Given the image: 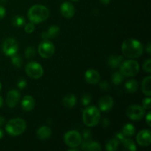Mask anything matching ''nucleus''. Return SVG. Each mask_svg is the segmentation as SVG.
Instances as JSON below:
<instances>
[{
    "mask_svg": "<svg viewBox=\"0 0 151 151\" xmlns=\"http://www.w3.org/2000/svg\"><path fill=\"white\" fill-rule=\"evenodd\" d=\"M150 83H151V78L150 76H147L143 79L142 82V91L143 94L147 95V97H150L151 94L150 90Z\"/></svg>",
    "mask_w": 151,
    "mask_h": 151,
    "instance_id": "obj_22",
    "label": "nucleus"
},
{
    "mask_svg": "<svg viewBox=\"0 0 151 151\" xmlns=\"http://www.w3.org/2000/svg\"><path fill=\"white\" fill-rule=\"evenodd\" d=\"M72 1H78V0H72Z\"/></svg>",
    "mask_w": 151,
    "mask_h": 151,
    "instance_id": "obj_48",
    "label": "nucleus"
},
{
    "mask_svg": "<svg viewBox=\"0 0 151 151\" xmlns=\"http://www.w3.org/2000/svg\"><path fill=\"white\" fill-rule=\"evenodd\" d=\"M123 61V57L122 55H111L108 59L109 65L112 69H116L119 67Z\"/></svg>",
    "mask_w": 151,
    "mask_h": 151,
    "instance_id": "obj_20",
    "label": "nucleus"
},
{
    "mask_svg": "<svg viewBox=\"0 0 151 151\" xmlns=\"http://www.w3.org/2000/svg\"><path fill=\"white\" fill-rule=\"evenodd\" d=\"M60 33V28L56 25H52L50 27L47 32H44L42 33L43 39H52L56 38Z\"/></svg>",
    "mask_w": 151,
    "mask_h": 151,
    "instance_id": "obj_18",
    "label": "nucleus"
},
{
    "mask_svg": "<svg viewBox=\"0 0 151 151\" xmlns=\"http://www.w3.org/2000/svg\"><path fill=\"white\" fill-rule=\"evenodd\" d=\"M150 117H151V114H150V112H148V113H147V116H146V117H145L146 122H147V124L148 125V126H150V125H151Z\"/></svg>",
    "mask_w": 151,
    "mask_h": 151,
    "instance_id": "obj_40",
    "label": "nucleus"
},
{
    "mask_svg": "<svg viewBox=\"0 0 151 151\" xmlns=\"http://www.w3.org/2000/svg\"><path fill=\"white\" fill-rule=\"evenodd\" d=\"M124 78L125 77L122 75L120 72H116L112 75L111 76V81L114 85H120L124 81Z\"/></svg>",
    "mask_w": 151,
    "mask_h": 151,
    "instance_id": "obj_27",
    "label": "nucleus"
},
{
    "mask_svg": "<svg viewBox=\"0 0 151 151\" xmlns=\"http://www.w3.org/2000/svg\"><path fill=\"white\" fill-rule=\"evenodd\" d=\"M123 147L125 149L131 151H136L137 150V146H136L135 142L131 139H124L122 142Z\"/></svg>",
    "mask_w": 151,
    "mask_h": 151,
    "instance_id": "obj_26",
    "label": "nucleus"
},
{
    "mask_svg": "<svg viewBox=\"0 0 151 151\" xmlns=\"http://www.w3.org/2000/svg\"><path fill=\"white\" fill-rule=\"evenodd\" d=\"M4 123H5V119L3 116H0V126L4 125Z\"/></svg>",
    "mask_w": 151,
    "mask_h": 151,
    "instance_id": "obj_42",
    "label": "nucleus"
},
{
    "mask_svg": "<svg viewBox=\"0 0 151 151\" xmlns=\"http://www.w3.org/2000/svg\"><path fill=\"white\" fill-rule=\"evenodd\" d=\"M52 130L47 126H41L38 129L36 136L40 140H46L51 137Z\"/></svg>",
    "mask_w": 151,
    "mask_h": 151,
    "instance_id": "obj_19",
    "label": "nucleus"
},
{
    "mask_svg": "<svg viewBox=\"0 0 151 151\" xmlns=\"http://www.w3.org/2000/svg\"><path fill=\"white\" fill-rule=\"evenodd\" d=\"M110 1H111V0H100V1H101L102 4H106V5L109 4V2H110Z\"/></svg>",
    "mask_w": 151,
    "mask_h": 151,
    "instance_id": "obj_43",
    "label": "nucleus"
},
{
    "mask_svg": "<svg viewBox=\"0 0 151 151\" xmlns=\"http://www.w3.org/2000/svg\"><path fill=\"white\" fill-rule=\"evenodd\" d=\"M91 96L89 94H84L81 97V103L83 106H87L91 103Z\"/></svg>",
    "mask_w": 151,
    "mask_h": 151,
    "instance_id": "obj_31",
    "label": "nucleus"
},
{
    "mask_svg": "<svg viewBox=\"0 0 151 151\" xmlns=\"http://www.w3.org/2000/svg\"><path fill=\"white\" fill-rule=\"evenodd\" d=\"M25 72L27 75L33 79L41 78L44 74V69L41 64L35 61H31L25 66Z\"/></svg>",
    "mask_w": 151,
    "mask_h": 151,
    "instance_id": "obj_8",
    "label": "nucleus"
},
{
    "mask_svg": "<svg viewBox=\"0 0 151 151\" xmlns=\"http://www.w3.org/2000/svg\"><path fill=\"white\" fill-rule=\"evenodd\" d=\"M27 128L26 122L21 118H14L7 122L5 125V131L13 137H16L23 134Z\"/></svg>",
    "mask_w": 151,
    "mask_h": 151,
    "instance_id": "obj_4",
    "label": "nucleus"
},
{
    "mask_svg": "<svg viewBox=\"0 0 151 151\" xmlns=\"http://www.w3.org/2000/svg\"><path fill=\"white\" fill-rule=\"evenodd\" d=\"M99 109L102 111L107 112L111 110L114 106V100L110 96H104L101 97L98 103Z\"/></svg>",
    "mask_w": 151,
    "mask_h": 151,
    "instance_id": "obj_13",
    "label": "nucleus"
},
{
    "mask_svg": "<svg viewBox=\"0 0 151 151\" xmlns=\"http://www.w3.org/2000/svg\"><path fill=\"white\" fill-rule=\"evenodd\" d=\"M122 52L123 55L129 58H137L143 52V46L141 42L134 38H128L122 44Z\"/></svg>",
    "mask_w": 151,
    "mask_h": 151,
    "instance_id": "obj_1",
    "label": "nucleus"
},
{
    "mask_svg": "<svg viewBox=\"0 0 151 151\" xmlns=\"http://www.w3.org/2000/svg\"><path fill=\"white\" fill-rule=\"evenodd\" d=\"M125 137L123 135V134H122V133H120V132L116 133V135H115V139H117L119 142H122V140L125 139Z\"/></svg>",
    "mask_w": 151,
    "mask_h": 151,
    "instance_id": "obj_37",
    "label": "nucleus"
},
{
    "mask_svg": "<svg viewBox=\"0 0 151 151\" xmlns=\"http://www.w3.org/2000/svg\"><path fill=\"white\" fill-rule=\"evenodd\" d=\"M2 105H3V99L1 96H0V108L2 107Z\"/></svg>",
    "mask_w": 151,
    "mask_h": 151,
    "instance_id": "obj_46",
    "label": "nucleus"
},
{
    "mask_svg": "<svg viewBox=\"0 0 151 151\" xmlns=\"http://www.w3.org/2000/svg\"><path fill=\"white\" fill-rule=\"evenodd\" d=\"M137 143L141 147H147L151 142V133L149 130H142L137 136Z\"/></svg>",
    "mask_w": 151,
    "mask_h": 151,
    "instance_id": "obj_11",
    "label": "nucleus"
},
{
    "mask_svg": "<svg viewBox=\"0 0 151 151\" xmlns=\"http://www.w3.org/2000/svg\"><path fill=\"white\" fill-rule=\"evenodd\" d=\"M100 87L103 91H107L109 89V85L106 81H103L100 83Z\"/></svg>",
    "mask_w": 151,
    "mask_h": 151,
    "instance_id": "obj_36",
    "label": "nucleus"
},
{
    "mask_svg": "<svg viewBox=\"0 0 151 151\" xmlns=\"http://www.w3.org/2000/svg\"><path fill=\"white\" fill-rule=\"evenodd\" d=\"M150 101H151V99L150 97H146V98H145L144 100H142V107L144 108L145 109H147V110L150 109L151 108Z\"/></svg>",
    "mask_w": 151,
    "mask_h": 151,
    "instance_id": "obj_32",
    "label": "nucleus"
},
{
    "mask_svg": "<svg viewBox=\"0 0 151 151\" xmlns=\"http://www.w3.org/2000/svg\"><path fill=\"white\" fill-rule=\"evenodd\" d=\"M50 15V11L48 8L42 4H35L32 6L28 10L27 16L29 20L32 24L42 23Z\"/></svg>",
    "mask_w": 151,
    "mask_h": 151,
    "instance_id": "obj_2",
    "label": "nucleus"
},
{
    "mask_svg": "<svg viewBox=\"0 0 151 151\" xmlns=\"http://www.w3.org/2000/svg\"><path fill=\"white\" fill-rule=\"evenodd\" d=\"M35 30V27H34V24L32 23H28L25 25L24 27V31L27 33H32L33 31Z\"/></svg>",
    "mask_w": 151,
    "mask_h": 151,
    "instance_id": "obj_34",
    "label": "nucleus"
},
{
    "mask_svg": "<svg viewBox=\"0 0 151 151\" xmlns=\"http://www.w3.org/2000/svg\"><path fill=\"white\" fill-rule=\"evenodd\" d=\"M21 98V94L19 91L12 89L8 91L6 97V103L9 108H14L19 103Z\"/></svg>",
    "mask_w": 151,
    "mask_h": 151,
    "instance_id": "obj_12",
    "label": "nucleus"
},
{
    "mask_svg": "<svg viewBox=\"0 0 151 151\" xmlns=\"http://www.w3.org/2000/svg\"><path fill=\"white\" fill-rule=\"evenodd\" d=\"M3 137H4V133H3L2 130L0 128V139H1L3 138Z\"/></svg>",
    "mask_w": 151,
    "mask_h": 151,
    "instance_id": "obj_45",
    "label": "nucleus"
},
{
    "mask_svg": "<svg viewBox=\"0 0 151 151\" xmlns=\"http://www.w3.org/2000/svg\"><path fill=\"white\" fill-rule=\"evenodd\" d=\"M91 137V132L88 130H85L83 131V138L84 139H89Z\"/></svg>",
    "mask_w": 151,
    "mask_h": 151,
    "instance_id": "obj_39",
    "label": "nucleus"
},
{
    "mask_svg": "<svg viewBox=\"0 0 151 151\" xmlns=\"http://www.w3.org/2000/svg\"><path fill=\"white\" fill-rule=\"evenodd\" d=\"M81 147L84 150L90 151H100L102 150V147L98 142L91 141L90 139H84L83 142H81Z\"/></svg>",
    "mask_w": 151,
    "mask_h": 151,
    "instance_id": "obj_16",
    "label": "nucleus"
},
{
    "mask_svg": "<svg viewBox=\"0 0 151 151\" xmlns=\"http://www.w3.org/2000/svg\"><path fill=\"white\" fill-rule=\"evenodd\" d=\"M109 125V120H108V119L104 118V119H103V125L104 127H107Z\"/></svg>",
    "mask_w": 151,
    "mask_h": 151,
    "instance_id": "obj_41",
    "label": "nucleus"
},
{
    "mask_svg": "<svg viewBox=\"0 0 151 151\" xmlns=\"http://www.w3.org/2000/svg\"><path fill=\"white\" fill-rule=\"evenodd\" d=\"M35 107V100L30 95H26L22 100V108L24 111L29 112Z\"/></svg>",
    "mask_w": 151,
    "mask_h": 151,
    "instance_id": "obj_17",
    "label": "nucleus"
},
{
    "mask_svg": "<svg viewBox=\"0 0 151 151\" xmlns=\"http://www.w3.org/2000/svg\"><path fill=\"white\" fill-rule=\"evenodd\" d=\"M1 82H0V90H1Z\"/></svg>",
    "mask_w": 151,
    "mask_h": 151,
    "instance_id": "obj_47",
    "label": "nucleus"
},
{
    "mask_svg": "<svg viewBox=\"0 0 151 151\" xmlns=\"http://www.w3.org/2000/svg\"><path fill=\"white\" fill-rule=\"evenodd\" d=\"M5 14H6L5 8H4L3 6L0 5V20H1V19L5 16Z\"/></svg>",
    "mask_w": 151,
    "mask_h": 151,
    "instance_id": "obj_38",
    "label": "nucleus"
},
{
    "mask_svg": "<svg viewBox=\"0 0 151 151\" xmlns=\"http://www.w3.org/2000/svg\"><path fill=\"white\" fill-rule=\"evenodd\" d=\"M55 47L49 39H44L38 45V51L40 55L44 58H50L54 55Z\"/></svg>",
    "mask_w": 151,
    "mask_h": 151,
    "instance_id": "obj_7",
    "label": "nucleus"
},
{
    "mask_svg": "<svg viewBox=\"0 0 151 151\" xmlns=\"http://www.w3.org/2000/svg\"><path fill=\"white\" fill-rule=\"evenodd\" d=\"M136 132V129H135V127L131 123H128V124H125V125L123 126L122 130V133L123 134V135L125 137H132L135 134Z\"/></svg>",
    "mask_w": 151,
    "mask_h": 151,
    "instance_id": "obj_24",
    "label": "nucleus"
},
{
    "mask_svg": "<svg viewBox=\"0 0 151 151\" xmlns=\"http://www.w3.org/2000/svg\"><path fill=\"white\" fill-rule=\"evenodd\" d=\"M150 47H151V45H150V43H149V44H147V47H146V50H147V52H148L149 54H150V51H151V48H150Z\"/></svg>",
    "mask_w": 151,
    "mask_h": 151,
    "instance_id": "obj_44",
    "label": "nucleus"
},
{
    "mask_svg": "<svg viewBox=\"0 0 151 151\" xmlns=\"http://www.w3.org/2000/svg\"><path fill=\"white\" fill-rule=\"evenodd\" d=\"M11 61L13 63V66H15L16 67L20 68L22 65V59L21 58V56L19 55L14 54L13 55L11 56Z\"/></svg>",
    "mask_w": 151,
    "mask_h": 151,
    "instance_id": "obj_29",
    "label": "nucleus"
},
{
    "mask_svg": "<svg viewBox=\"0 0 151 151\" xmlns=\"http://www.w3.org/2000/svg\"><path fill=\"white\" fill-rule=\"evenodd\" d=\"M12 24L16 27H21L25 24V19L22 16H16L12 19Z\"/></svg>",
    "mask_w": 151,
    "mask_h": 151,
    "instance_id": "obj_28",
    "label": "nucleus"
},
{
    "mask_svg": "<svg viewBox=\"0 0 151 151\" xmlns=\"http://www.w3.org/2000/svg\"><path fill=\"white\" fill-rule=\"evenodd\" d=\"M119 145V142L116 139L114 138L108 141L106 145V148L108 151H115L117 150Z\"/></svg>",
    "mask_w": 151,
    "mask_h": 151,
    "instance_id": "obj_25",
    "label": "nucleus"
},
{
    "mask_svg": "<svg viewBox=\"0 0 151 151\" xmlns=\"http://www.w3.org/2000/svg\"><path fill=\"white\" fill-rule=\"evenodd\" d=\"M60 12L64 17L70 19L75 15V9L73 4L71 3L63 2L60 6Z\"/></svg>",
    "mask_w": 151,
    "mask_h": 151,
    "instance_id": "obj_15",
    "label": "nucleus"
},
{
    "mask_svg": "<svg viewBox=\"0 0 151 151\" xmlns=\"http://www.w3.org/2000/svg\"><path fill=\"white\" fill-rule=\"evenodd\" d=\"M126 114L131 120L139 121L141 120L145 116V110L142 106L139 105H132L127 109Z\"/></svg>",
    "mask_w": 151,
    "mask_h": 151,
    "instance_id": "obj_9",
    "label": "nucleus"
},
{
    "mask_svg": "<svg viewBox=\"0 0 151 151\" xmlns=\"http://www.w3.org/2000/svg\"><path fill=\"white\" fill-rule=\"evenodd\" d=\"M143 69L145 72H147V73H150L151 72V60L150 59H147L145 60L143 64Z\"/></svg>",
    "mask_w": 151,
    "mask_h": 151,
    "instance_id": "obj_33",
    "label": "nucleus"
},
{
    "mask_svg": "<svg viewBox=\"0 0 151 151\" xmlns=\"http://www.w3.org/2000/svg\"><path fill=\"white\" fill-rule=\"evenodd\" d=\"M27 86V81L24 79L19 80V82L17 83V86L19 89H24Z\"/></svg>",
    "mask_w": 151,
    "mask_h": 151,
    "instance_id": "obj_35",
    "label": "nucleus"
},
{
    "mask_svg": "<svg viewBox=\"0 0 151 151\" xmlns=\"http://www.w3.org/2000/svg\"><path fill=\"white\" fill-rule=\"evenodd\" d=\"M125 88L127 92L129 93V94L135 93L139 88L138 82L136 80H129L125 83Z\"/></svg>",
    "mask_w": 151,
    "mask_h": 151,
    "instance_id": "obj_23",
    "label": "nucleus"
},
{
    "mask_svg": "<svg viewBox=\"0 0 151 151\" xmlns=\"http://www.w3.org/2000/svg\"><path fill=\"white\" fill-rule=\"evenodd\" d=\"M139 71V64L134 60L122 61L119 66V72L124 77L135 76Z\"/></svg>",
    "mask_w": 151,
    "mask_h": 151,
    "instance_id": "obj_5",
    "label": "nucleus"
},
{
    "mask_svg": "<svg viewBox=\"0 0 151 151\" xmlns=\"http://www.w3.org/2000/svg\"><path fill=\"white\" fill-rule=\"evenodd\" d=\"M65 143L69 147H79L82 142V136L78 131H67L64 134L63 137Z\"/></svg>",
    "mask_w": 151,
    "mask_h": 151,
    "instance_id": "obj_6",
    "label": "nucleus"
},
{
    "mask_svg": "<svg viewBox=\"0 0 151 151\" xmlns=\"http://www.w3.org/2000/svg\"><path fill=\"white\" fill-rule=\"evenodd\" d=\"M85 80L89 84H93V85L97 84L100 82V74L95 69H88L85 73Z\"/></svg>",
    "mask_w": 151,
    "mask_h": 151,
    "instance_id": "obj_14",
    "label": "nucleus"
},
{
    "mask_svg": "<svg viewBox=\"0 0 151 151\" xmlns=\"http://www.w3.org/2000/svg\"><path fill=\"white\" fill-rule=\"evenodd\" d=\"M25 57L27 59H30L35 55V50L32 47H28L25 50Z\"/></svg>",
    "mask_w": 151,
    "mask_h": 151,
    "instance_id": "obj_30",
    "label": "nucleus"
},
{
    "mask_svg": "<svg viewBox=\"0 0 151 151\" xmlns=\"http://www.w3.org/2000/svg\"><path fill=\"white\" fill-rule=\"evenodd\" d=\"M62 103H63V105L66 108H69V109L73 108L77 103L76 96L72 94H67L63 98Z\"/></svg>",
    "mask_w": 151,
    "mask_h": 151,
    "instance_id": "obj_21",
    "label": "nucleus"
},
{
    "mask_svg": "<svg viewBox=\"0 0 151 151\" xmlns=\"http://www.w3.org/2000/svg\"><path fill=\"white\" fill-rule=\"evenodd\" d=\"M100 119V109L95 106H88L83 112V121L88 127H94Z\"/></svg>",
    "mask_w": 151,
    "mask_h": 151,
    "instance_id": "obj_3",
    "label": "nucleus"
},
{
    "mask_svg": "<svg viewBox=\"0 0 151 151\" xmlns=\"http://www.w3.org/2000/svg\"><path fill=\"white\" fill-rule=\"evenodd\" d=\"M19 49L18 42L14 38H7L4 40L2 44V51L4 54L7 56L11 57L16 54Z\"/></svg>",
    "mask_w": 151,
    "mask_h": 151,
    "instance_id": "obj_10",
    "label": "nucleus"
}]
</instances>
